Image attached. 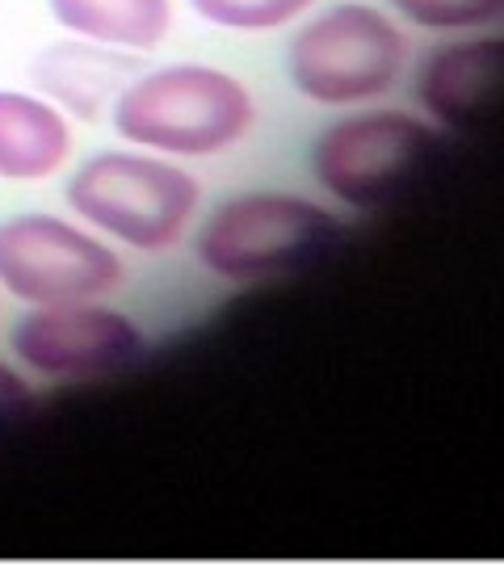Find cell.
<instances>
[{"instance_id": "cell-1", "label": "cell", "mask_w": 504, "mask_h": 567, "mask_svg": "<svg viewBox=\"0 0 504 567\" xmlns=\"http://www.w3.org/2000/svg\"><path fill=\"white\" fill-rule=\"evenodd\" d=\"M110 126L126 147L168 161H215L257 131V97L248 81L215 63L140 68L114 105Z\"/></svg>"}, {"instance_id": "cell-2", "label": "cell", "mask_w": 504, "mask_h": 567, "mask_svg": "<svg viewBox=\"0 0 504 567\" xmlns=\"http://www.w3.org/2000/svg\"><path fill=\"white\" fill-rule=\"evenodd\" d=\"M72 219L131 252H173L198 224L202 182L182 161L143 147H101L63 185Z\"/></svg>"}, {"instance_id": "cell-3", "label": "cell", "mask_w": 504, "mask_h": 567, "mask_svg": "<svg viewBox=\"0 0 504 567\" xmlns=\"http://www.w3.org/2000/svg\"><path fill=\"white\" fill-rule=\"evenodd\" d=\"M412 42L395 13L366 0L320 4L295 25L286 76L302 102L358 110L391 97L408 76Z\"/></svg>"}, {"instance_id": "cell-4", "label": "cell", "mask_w": 504, "mask_h": 567, "mask_svg": "<svg viewBox=\"0 0 504 567\" xmlns=\"http://www.w3.org/2000/svg\"><path fill=\"white\" fill-rule=\"evenodd\" d=\"M341 240L344 224L332 206L290 189H244L198 224L194 257L219 282L253 286L323 261Z\"/></svg>"}, {"instance_id": "cell-5", "label": "cell", "mask_w": 504, "mask_h": 567, "mask_svg": "<svg viewBox=\"0 0 504 567\" xmlns=\"http://www.w3.org/2000/svg\"><path fill=\"white\" fill-rule=\"evenodd\" d=\"M445 140L408 110L358 105L311 140V177L349 210H383L433 173Z\"/></svg>"}, {"instance_id": "cell-6", "label": "cell", "mask_w": 504, "mask_h": 567, "mask_svg": "<svg viewBox=\"0 0 504 567\" xmlns=\"http://www.w3.org/2000/svg\"><path fill=\"white\" fill-rule=\"evenodd\" d=\"M126 269L105 236L81 219L21 210L0 219V290L25 307L110 299Z\"/></svg>"}, {"instance_id": "cell-7", "label": "cell", "mask_w": 504, "mask_h": 567, "mask_svg": "<svg viewBox=\"0 0 504 567\" xmlns=\"http://www.w3.org/2000/svg\"><path fill=\"white\" fill-rule=\"evenodd\" d=\"M9 353L42 383H93L143 362V328L105 299L30 307L9 332Z\"/></svg>"}, {"instance_id": "cell-8", "label": "cell", "mask_w": 504, "mask_h": 567, "mask_svg": "<svg viewBox=\"0 0 504 567\" xmlns=\"http://www.w3.org/2000/svg\"><path fill=\"white\" fill-rule=\"evenodd\" d=\"M504 93V42L501 39H463L454 47L433 51L421 63L416 97L424 114L445 126H471L484 118Z\"/></svg>"}, {"instance_id": "cell-9", "label": "cell", "mask_w": 504, "mask_h": 567, "mask_svg": "<svg viewBox=\"0 0 504 567\" xmlns=\"http://www.w3.org/2000/svg\"><path fill=\"white\" fill-rule=\"evenodd\" d=\"M76 152V122L39 89H0V182H51Z\"/></svg>"}, {"instance_id": "cell-10", "label": "cell", "mask_w": 504, "mask_h": 567, "mask_svg": "<svg viewBox=\"0 0 504 567\" xmlns=\"http://www.w3.org/2000/svg\"><path fill=\"white\" fill-rule=\"evenodd\" d=\"M143 68V55L68 39L34 60V89L60 105L72 122L110 118V105Z\"/></svg>"}, {"instance_id": "cell-11", "label": "cell", "mask_w": 504, "mask_h": 567, "mask_svg": "<svg viewBox=\"0 0 504 567\" xmlns=\"http://www.w3.org/2000/svg\"><path fill=\"white\" fill-rule=\"evenodd\" d=\"M47 9L68 39L126 55L161 51L177 30L173 0H47Z\"/></svg>"}, {"instance_id": "cell-12", "label": "cell", "mask_w": 504, "mask_h": 567, "mask_svg": "<svg viewBox=\"0 0 504 567\" xmlns=\"http://www.w3.org/2000/svg\"><path fill=\"white\" fill-rule=\"evenodd\" d=\"M194 18L227 30V34H274L286 25H299L323 0H185Z\"/></svg>"}, {"instance_id": "cell-13", "label": "cell", "mask_w": 504, "mask_h": 567, "mask_svg": "<svg viewBox=\"0 0 504 567\" xmlns=\"http://www.w3.org/2000/svg\"><path fill=\"white\" fill-rule=\"evenodd\" d=\"M391 13L429 34H480L504 25V0H387Z\"/></svg>"}, {"instance_id": "cell-14", "label": "cell", "mask_w": 504, "mask_h": 567, "mask_svg": "<svg viewBox=\"0 0 504 567\" xmlns=\"http://www.w3.org/2000/svg\"><path fill=\"white\" fill-rule=\"evenodd\" d=\"M30 404H34V383L21 374V365L0 362V425L21 416Z\"/></svg>"}]
</instances>
